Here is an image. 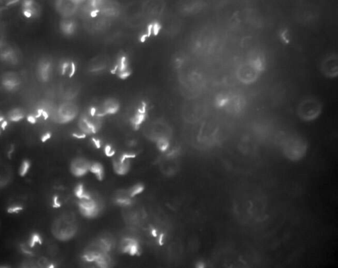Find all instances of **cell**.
Instances as JSON below:
<instances>
[{"label":"cell","instance_id":"6da1fadb","mask_svg":"<svg viewBox=\"0 0 338 268\" xmlns=\"http://www.w3.org/2000/svg\"><path fill=\"white\" fill-rule=\"evenodd\" d=\"M54 235L57 239L67 240L72 238L76 234L77 227L74 217L72 216H63L57 219L53 227Z\"/></svg>","mask_w":338,"mask_h":268},{"label":"cell","instance_id":"7a4b0ae2","mask_svg":"<svg viewBox=\"0 0 338 268\" xmlns=\"http://www.w3.org/2000/svg\"><path fill=\"white\" fill-rule=\"evenodd\" d=\"M282 150L286 158L293 161L299 160L306 154L307 143L301 139L289 140L284 143Z\"/></svg>","mask_w":338,"mask_h":268},{"label":"cell","instance_id":"3957f363","mask_svg":"<svg viewBox=\"0 0 338 268\" xmlns=\"http://www.w3.org/2000/svg\"><path fill=\"white\" fill-rule=\"evenodd\" d=\"M78 114V106L72 101H66L61 103L57 109V120L61 123H66L74 120Z\"/></svg>","mask_w":338,"mask_h":268},{"label":"cell","instance_id":"277c9868","mask_svg":"<svg viewBox=\"0 0 338 268\" xmlns=\"http://www.w3.org/2000/svg\"><path fill=\"white\" fill-rule=\"evenodd\" d=\"M80 200L79 208L83 215L87 217H94L97 215L100 211V207L97 201L85 193Z\"/></svg>","mask_w":338,"mask_h":268},{"label":"cell","instance_id":"5b68a950","mask_svg":"<svg viewBox=\"0 0 338 268\" xmlns=\"http://www.w3.org/2000/svg\"><path fill=\"white\" fill-rule=\"evenodd\" d=\"M19 53L17 48L4 43L0 48V60L7 64H17L20 59Z\"/></svg>","mask_w":338,"mask_h":268},{"label":"cell","instance_id":"8992f818","mask_svg":"<svg viewBox=\"0 0 338 268\" xmlns=\"http://www.w3.org/2000/svg\"><path fill=\"white\" fill-rule=\"evenodd\" d=\"M55 7L63 18H70L78 11V4L73 0H56Z\"/></svg>","mask_w":338,"mask_h":268},{"label":"cell","instance_id":"52a82bcc","mask_svg":"<svg viewBox=\"0 0 338 268\" xmlns=\"http://www.w3.org/2000/svg\"><path fill=\"white\" fill-rule=\"evenodd\" d=\"M0 84L5 90L13 91L17 90L21 84L19 74L14 72H7L1 76Z\"/></svg>","mask_w":338,"mask_h":268},{"label":"cell","instance_id":"ba28073f","mask_svg":"<svg viewBox=\"0 0 338 268\" xmlns=\"http://www.w3.org/2000/svg\"><path fill=\"white\" fill-rule=\"evenodd\" d=\"M53 73V64L49 59H42L36 66V74L40 81L47 82L51 79Z\"/></svg>","mask_w":338,"mask_h":268},{"label":"cell","instance_id":"9c48e42d","mask_svg":"<svg viewBox=\"0 0 338 268\" xmlns=\"http://www.w3.org/2000/svg\"><path fill=\"white\" fill-rule=\"evenodd\" d=\"M21 10L28 18H36L39 16L41 9L36 0H22Z\"/></svg>","mask_w":338,"mask_h":268},{"label":"cell","instance_id":"30bf717a","mask_svg":"<svg viewBox=\"0 0 338 268\" xmlns=\"http://www.w3.org/2000/svg\"><path fill=\"white\" fill-rule=\"evenodd\" d=\"M90 166H91V163L86 159L76 158L71 163V172L73 175L77 177H82L90 171Z\"/></svg>","mask_w":338,"mask_h":268},{"label":"cell","instance_id":"8fae6325","mask_svg":"<svg viewBox=\"0 0 338 268\" xmlns=\"http://www.w3.org/2000/svg\"><path fill=\"white\" fill-rule=\"evenodd\" d=\"M164 7L163 0H147L143 3V12L157 15L162 12Z\"/></svg>","mask_w":338,"mask_h":268},{"label":"cell","instance_id":"7c38bea8","mask_svg":"<svg viewBox=\"0 0 338 268\" xmlns=\"http://www.w3.org/2000/svg\"><path fill=\"white\" fill-rule=\"evenodd\" d=\"M130 156L124 155L114 159L113 161V167L116 173L119 175H124L128 172L130 170Z\"/></svg>","mask_w":338,"mask_h":268},{"label":"cell","instance_id":"4fadbf2b","mask_svg":"<svg viewBox=\"0 0 338 268\" xmlns=\"http://www.w3.org/2000/svg\"><path fill=\"white\" fill-rule=\"evenodd\" d=\"M59 29L61 32L66 36H71L76 32L77 27L76 22L70 18H63L59 24Z\"/></svg>","mask_w":338,"mask_h":268},{"label":"cell","instance_id":"5bb4252c","mask_svg":"<svg viewBox=\"0 0 338 268\" xmlns=\"http://www.w3.org/2000/svg\"><path fill=\"white\" fill-rule=\"evenodd\" d=\"M121 248L125 253L134 255L138 252V244L134 239L127 238L121 243Z\"/></svg>","mask_w":338,"mask_h":268},{"label":"cell","instance_id":"9a60e30c","mask_svg":"<svg viewBox=\"0 0 338 268\" xmlns=\"http://www.w3.org/2000/svg\"><path fill=\"white\" fill-rule=\"evenodd\" d=\"M24 111L20 108H14L11 110L8 114V119L12 122H19L24 118Z\"/></svg>","mask_w":338,"mask_h":268},{"label":"cell","instance_id":"2e32d148","mask_svg":"<svg viewBox=\"0 0 338 268\" xmlns=\"http://www.w3.org/2000/svg\"><path fill=\"white\" fill-rule=\"evenodd\" d=\"M107 63L105 61L100 60L99 59H97L95 62L92 63L90 71L93 73H98V72H101L107 68Z\"/></svg>","mask_w":338,"mask_h":268},{"label":"cell","instance_id":"e0dca14e","mask_svg":"<svg viewBox=\"0 0 338 268\" xmlns=\"http://www.w3.org/2000/svg\"><path fill=\"white\" fill-rule=\"evenodd\" d=\"M90 172L95 174V175L97 176V179H100V180L103 179L104 169L103 166H102L101 164L97 163V162L91 164V166H90Z\"/></svg>","mask_w":338,"mask_h":268},{"label":"cell","instance_id":"ac0fdd59","mask_svg":"<svg viewBox=\"0 0 338 268\" xmlns=\"http://www.w3.org/2000/svg\"><path fill=\"white\" fill-rule=\"evenodd\" d=\"M73 62H70L69 60L63 61L60 64V72L62 75H66L68 74V76L70 75L71 69H72Z\"/></svg>","mask_w":338,"mask_h":268},{"label":"cell","instance_id":"d6986e66","mask_svg":"<svg viewBox=\"0 0 338 268\" xmlns=\"http://www.w3.org/2000/svg\"><path fill=\"white\" fill-rule=\"evenodd\" d=\"M30 168V163L28 160H25L23 161L22 163L19 168V175L21 177H25L28 174Z\"/></svg>","mask_w":338,"mask_h":268},{"label":"cell","instance_id":"ffe728a7","mask_svg":"<svg viewBox=\"0 0 338 268\" xmlns=\"http://www.w3.org/2000/svg\"><path fill=\"white\" fill-rule=\"evenodd\" d=\"M157 146L161 151H166L169 148V143L166 137L160 138L157 140Z\"/></svg>","mask_w":338,"mask_h":268},{"label":"cell","instance_id":"44dd1931","mask_svg":"<svg viewBox=\"0 0 338 268\" xmlns=\"http://www.w3.org/2000/svg\"><path fill=\"white\" fill-rule=\"evenodd\" d=\"M37 243L40 245L42 244L41 237H40V235L38 234V233H33V234L31 235V237H30L29 244H28V245H29V248H34Z\"/></svg>","mask_w":338,"mask_h":268},{"label":"cell","instance_id":"7402d4cb","mask_svg":"<svg viewBox=\"0 0 338 268\" xmlns=\"http://www.w3.org/2000/svg\"><path fill=\"white\" fill-rule=\"evenodd\" d=\"M143 189L144 187L143 185L141 184H137L134 185V186L132 187L131 189H130L129 190H128V192H129L131 198H133V197L136 196V195L140 194V193H141L142 191H143Z\"/></svg>","mask_w":338,"mask_h":268},{"label":"cell","instance_id":"603a6c76","mask_svg":"<svg viewBox=\"0 0 338 268\" xmlns=\"http://www.w3.org/2000/svg\"><path fill=\"white\" fill-rule=\"evenodd\" d=\"M24 209V207L21 206H11L7 209V212L9 214L19 213Z\"/></svg>","mask_w":338,"mask_h":268},{"label":"cell","instance_id":"cb8c5ba5","mask_svg":"<svg viewBox=\"0 0 338 268\" xmlns=\"http://www.w3.org/2000/svg\"><path fill=\"white\" fill-rule=\"evenodd\" d=\"M161 27L159 23L155 22L152 24V34L153 35H157L160 32Z\"/></svg>","mask_w":338,"mask_h":268},{"label":"cell","instance_id":"d4e9b609","mask_svg":"<svg viewBox=\"0 0 338 268\" xmlns=\"http://www.w3.org/2000/svg\"><path fill=\"white\" fill-rule=\"evenodd\" d=\"M21 251L24 252L25 254H27V255H32V252L30 251V249H28L26 245H21Z\"/></svg>","mask_w":338,"mask_h":268},{"label":"cell","instance_id":"484cf974","mask_svg":"<svg viewBox=\"0 0 338 268\" xmlns=\"http://www.w3.org/2000/svg\"><path fill=\"white\" fill-rule=\"evenodd\" d=\"M60 207L61 204H59V202H58V197L56 196V195H55V196L53 198V208H60Z\"/></svg>","mask_w":338,"mask_h":268},{"label":"cell","instance_id":"4316f807","mask_svg":"<svg viewBox=\"0 0 338 268\" xmlns=\"http://www.w3.org/2000/svg\"><path fill=\"white\" fill-rule=\"evenodd\" d=\"M15 152V147L14 145H11L10 148L9 149L8 151H7V156L9 159L12 158L13 153Z\"/></svg>","mask_w":338,"mask_h":268},{"label":"cell","instance_id":"83f0119b","mask_svg":"<svg viewBox=\"0 0 338 268\" xmlns=\"http://www.w3.org/2000/svg\"><path fill=\"white\" fill-rule=\"evenodd\" d=\"M5 43V36L2 30L0 29V48Z\"/></svg>","mask_w":338,"mask_h":268},{"label":"cell","instance_id":"f1b7e54d","mask_svg":"<svg viewBox=\"0 0 338 268\" xmlns=\"http://www.w3.org/2000/svg\"><path fill=\"white\" fill-rule=\"evenodd\" d=\"M51 138V134L50 133H47L45 134V135H43L41 137V142L42 143H45V142H47L48 140H49Z\"/></svg>","mask_w":338,"mask_h":268},{"label":"cell","instance_id":"f546056e","mask_svg":"<svg viewBox=\"0 0 338 268\" xmlns=\"http://www.w3.org/2000/svg\"><path fill=\"white\" fill-rule=\"evenodd\" d=\"M28 120L30 123L34 124L36 122V118L34 116H28Z\"/></svg>","mask_w":338,"mask_h":268},{"label":"cell","instance_id":"4dcf8cb0","mask_svg":"<svg viewBox=\"0 0 338 268\" xmlns=\"http://www.w3.org/2000/svg\"><path fill=\"white\" fill-rule=\"evenodd\" d=\"M147 38H148L147 34H144L140 37V41H141V43H144V42L146 41V39H147Z\"/></svg>","mask_w":338,"mask_h":268},{"label":"cell","instance_id":"1f68e13d","mask_svg":"<svg viewBox=\"0 0 338 268\" xmlns=\"http://www.w3.org/2000/svg\"><path fill=\"white\" fill-rule=\"evenodd\" d=\"M7 121H3L2 124H1V127L3 130H5V127H7Z\"/></svg>","mask_w":338,"mask_h":268},{"label":"cell","instance_id":"d6a6232c","mask_svg":"<svg viewBox=\"0 0 338 268\" xmlns=\"http://www.w3.org/2000/svg\"><path fill=\"white\" fill-rule=\"evenodd\" d=\"M73 1H74L75 3H76L77 4L79 5L80 4V3L84 2L85 0H73Z\"/></svg>","mask_w":338,"mask_h":268},{"label":"cell","instance_id":"836d02e7","mask_svg":"<svg viewBox=\"0 0 338 268\" xmlns=\"http://www.w3.org/2000/svg\"><path fill=\"white\" fill-rule=\"evenodd\" d=\"M0 1H11V0H0Z\"/></svg>","mask_w":338,"mask_h":268},{"label":"cell","instance_id":"e575fe53","mask_svg":"<svg viewBox=\"0 0 338 268\" xmlns=\"http://www.w3.org/2000/svg\"><path fill=\"white\" fill-rule=\"evenodd\" d=\"M3 119L2 118H0V122L3 121Z\"/></svg>","mask_w":338,"mask_h":268},{"label":"cell","instance_id":"d590c367","mask_svg":"<svg viewBox=\"0 0 338 268\" xmlns=\"http://www.w3.org/2000/svg\"><path fill=\"white\" fill-rule=\"evenodd\" d=\"M1 6H0V15H1Z\"/></svg>","mask_w":338,"mask_h":268}]
</instances>
